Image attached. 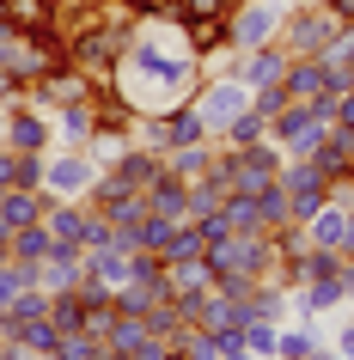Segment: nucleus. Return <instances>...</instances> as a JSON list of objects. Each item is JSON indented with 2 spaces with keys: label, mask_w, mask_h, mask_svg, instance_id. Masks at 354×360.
<instances>
[{
  "label": "nucleus",
  "mask_w": 354,
  "mask_h": 360,
  "mask_svg": "<svg viewBox=\"0 0 354 360\" xmlns=\"http://www.w3.org/2000/svg\"><path fill=\"white\" fill-rule=\"evenodd\" d=\"M116 86H122V98L134 104V116H159L171 110V104H189L196 98V86H202V61H196V49L184 43V31H177V19H159V25H141L129 43V56H122V68H116Z\"/></svg>",
  "instance_id": "nucleus-1"
},
{
  "label": "nucleus",
  "mask_w": 354,
  "mask_h": 360,
  "mask_svg": "<svg viewBox=\"0 0 354 360\" xmlns=\"http://www.w3.org/2000/svg\"><path fill=\"white\" fill-rule=\"evenodd\" d=\"M342 31V19H336L324 0H299V6H287V19H281V49L293 61H305V56H324L330 49V37Z\"/></svg>",
  "instance_id": "nucleus-2"
},
{
  "label": "nucleus",
  "mask_w": 354,
  "mask_h": 360,
  "mask_svg": "<svg viewBox=\"0 0 354 360\" xmlns=\"http://www.w3.org/2000/svg\"><path fill=\"white\" fill-rule=\"evenodd\" d=\"M324 134H330V122H324V110H317L312 98H287V110L269 122V141H275L287 159H312V153L324 147Z\"/></svg>",
  "instance_id": "nucleus-3"
},
{
  "label": "nucleus",
  "mask_w": 354,
  "mask_h": 360,
  "mask_svg": "<svg viewBox=\"0 0 354 360\" xmlns=\"http://www.w3.org/2000/svg\"><path fill=\"white\" fill-rule=\"evenodd\" d=\"M196 110H202V122L214 129V141H220L232 122H239L244 110H251V86H244L239 74H202V86H196V98H189Z\"/></svg>",
  "instance_id": "nucleus-4"
},
{
  "label": "nucleus",
  "mask_w": 354,
  "mask_h": 360,
  "mask_svg": "<svg viewBox=\"0 0 354 360\" xmlns=\"http://www.w3.org/2000/svg\"><path fill=\"white\" fill-rule=\"evenodd\" d=\"M98 165L86 159V147H49L43 153V195L49 202H86Z\"/></svg>",
  "instance_id": "nucleus-5"
},
{
  "label": "nucleus",
  "mask_w": 354,
  "mask_h": 360,
  "mask_svg": "<svg viewBox=\"0 0 354 360\" xmlns=\"http://www.w3.org/2000/svg\"><path fill=\"white\" fill-rule=\"evenodd\" d=\"M159 171H165V153H153V147H141V141H129V147L116 153V165L92 177V190H86V195H98V190H147Z\"/></svg>",
  "instance_id": "nucleus-6"
},
{
  "label": "nucleus",
  "mask_w": 354,
  "mask_h": 360,
  "mask_svg": "<svg viewBox=\"0 0 354 360\" xmlns=\"http://www.w3.org/2000/svg\"><path fill=\"white\" fill-rule=\"evenodd\" d=\"M0 141H6L13 153H49V147H56L49 110H37V104L13 98V104H6V122H0Z\"/></svg>",
  "instance_id": "nucleus-7"
},
{
  "label": "nucleus",
  "mask_w": 354,
  "mask_h": 360,
  "mask_svg": "<svg viewBox=\"0 0 354 360\" xmlns=\"http://www.w3.org/2000/svg\"><path fill=\"white\" fill-rule=\"evenodd\" d=\"M281 184H287V208H293L299 226H305V220L330 202V177H324L312 159H287V165H281Z\"/></svg>",
  "instance_id": "nucleus-8"
},
{
  "label": "nucleus",
  "mask_w": 354,
  "mask_h": 360,
  "mask_svg": "<svg viewBox=\"0 0 354 360\" xmlns=\"http://www.w3.org/2000/svg\"><path fill=\"white\" fill-rule=\"evenodd\" d=\"M281 19H287V6H269V0H239V13H232V49H263V43L281 37Z\"/></svg>",
  "instance_id": "nucleus-9"
},
{
  "label": "nucleus",
  "mask_w": 354,
  "mask_h": 360,
  "mask_svg": "<svg viewBox=\"0 0 354 360\" xmlns=\"http://www.w3.org/2000/svg\"><path fill=\"white\" fill-rule=\"evenodd\" d=\"M287 61H293V56H287L281 43H263V49H244V56L232 61V74L257 92V86H281V79H287Z\"/></svg>",
  "instance_id": "nucleus-10"
},
{
  "label": "nucleus",
  "mask_w": 354,
  "mask_h": 360,
  "mask_svg": "<svg viewBox=\"0 0 354 360\" xmlns=\"http://www.w3.org/2000/svg\"><path fill=\"white\" fill-rule=\"evenodd\" d=\"M122 281H129V250H116V245L86 250V275H80V287H92V293H116Z\"/></svg>",
  "instance_id": "nucleus-11"
},
{
  "label": "nucleus",
  "mask_w": 354,
  "mask_h": 360,
  "mask_svg": "<svg viewBox=\"0 0 354 360\" xmlns=\"http://www.w3.org/2000/svg\"><path fill=\"white\" fill-rule=\"evenodd\" d=\"M305 232H312V245H317V250H348L354 208H342V202H324V208L305 220Z\"/></svg>",
  "instance_id": "nucleus-12"
},
{
  "label": "nucleus",
  "mask_w": 354,
  "mask_h": 360,
  "mask_svg": "<svg viewBox=\"0 0 354 360\" xmlns=\"http://www.w3.org/2000/svg\"><path fill=\"white\" fill-rule=\"evenodd\" d=\"M49 129H56V147H86L98 129V110L92 98H80V104H61V110H49Z\"/></svg>",
  "instance_id": "nucleus-13"
},
{
  "label": "nucleus",
  "mask_w": 354,
  "mask_h": 360,
  "mask_svg": "<svg viewBox=\"0 0 354 360\" xmlns=\"http://www.w3.org/2000/svg\"><path fill=\"white\" fill-rule=\"evenodd\" d=\"M141 195H147V214H159V220H189V184H184V177L159 171Z\"/></svg>",
  "instance_id": "nucleus-14"
},
{
  "label": "nucleus",
  "mask_w": 354,
  "mask_h": 360,
  "mask_svg": "<svg viewBox=\"0 0 354 360\" xmlns=\"http://www.w3.org/2000/svg\"><path fill=\"white\" fill-rule=\"evenodd\" d=\"M86 220H92L86 202H49V208H43V226H49L56 245H80L86 250Z\"/></svg>",
  "instance_id": "nucleus-15"
},
{
  "label": "nucleus",
  "mask_w": 354,
  "mask_h": 360,
  "mask_svg": "<svg viewBox=\"0 0 354 360\" xmlns=\"http://www.w3.org/2000/svg\"><path fill=\"white\" fill-rule=\"evenodd\" d=\"M281 92L287 98H336V86H330V68H324L317 56H305V61H287Z\"/></svg>",
  "instance_id": "nucleus-16"
},
{
  "label": "nucleus",
  "mask_w": 354,
  "mask_h": 360,
  "mask_svg": "<svg viewBox=\"0 0 354 360\" xmlns=\"http://www.w3.org/2000/svg\"><path fill=\"white\" fill-rule=\"evenodd\" d=\"M312 165L330 177V184H342V177H354V134L348 129H330L324 134V147L312 153Z\"/></svg>",
  "instance_id": "nucleus-17"
},
{
  "label": "nucleus",
  "mask_w": 354,
  "mask_h": 360,
  "mask_svg": "<svg viewBox=\"0 0 354 360\" xmlns=\"http://www.w3.org/2000/svg\"><path fill=\"white\" fill-rule=\"evenodd\" d=\"M214 153H220V141L171 147V153H165V171H171V177H184V184H196V177H208V171H214Z\"/></svg>",
  "instance_id": "nucleus-18"
},
{
  "label": "nucleus",
  "mask_w": 354,
  "mask_h": 360,
  "mask_svg": "<svg viewBox=\"0 0 354 360\" xmlns=\"http://www.w3.org/2000/svg\"><path fill=\"white\" fill-rule=\"evenodd\" d=\"M43 208H49V195L43 190H0V220L19 232V226H37Z\"/></svg>",
  "instance_id": "nucleus-19"
},
{
  "label": "nucleus",
  "mask_w": 354,
  "mask_h": 360,
  "mask_svg": "<svg viewBox=\"0 0 354 360\" xmlns=\"http://www.w3.org/2000/svg\"><path fill=\"white\" fill-rule=\"evenodd\" d=\"M239 305H244V318H275V323H281V318H287V287L269 275V281H257Z\"/></svg>",
  "instance_id": "nucleus-20"
},
{
  "label": "nucleus",
  "mask_w": 354,
  "mask_h": 360,
  "mask_svg": "<svg viewBox=\"0 0 354 360\" xmlns=\"http://www.w3.org/2000/svg\"><path fill=\"white\" fill-rule=\"evenodd\" d=\"M110 300H116V311H122V318H147V311H159L171 293H159V287H147V281H122Z\"/></svg>",
  "instance_id": "nucleus-21"
},
{
  "label": "nucleus",
  "mask_w": 354,
  "mask_h": 360,
  "mask_svg": "<svg viewBox=\"0 0 354 360\" xmlns=\"http://www.w3.org/2000/svg\"><path fill=\"white\" fill-rule=\"evenodd\" d=\"M49 323H56L61 336H86V300H80V287L49 293Z\"/></svg>",
  "instance_id": "nucleus-22"
},
{
  "label": "nucleus",
  "mask_w": 354,
  "mask_h": 360,
  "mask_svg": "<svg viewBox=\"0 0 354 360\" xmlns=\"http://www.w3.org/2000/svg\"><path fill=\"white\" fill-rule=\"evenodd\" d=\"M226 184L220 177H214V171H208V177H196V184H189V220H208V214H220L226 208Z\"/></svg>",
  "instance_id": "nucleus-23"
},
{
  "label": "nucleus",
  "mask_w": 354,
  "mask_h": 360,
  "mask_svg": "<svg viewBox=\"0 0 354 360\" xmlns=\"http://www.w3.org/2000/svg\"><path fill=\"white\" fill-rule=\"evenodd\" d=\"M226 226H232V232H269V226H263V202H257V195H244V190H232V195H226Z\"/></svg>",
  "instance_id": "nucleus-24"
},
{
  "label": "nucleus",
  "mask_w": 354,
  "mask_h": 360,
  "mask_svg": "<svg viewBox=\"0 0 354 360\" xmlns=\"http://www.w3.org/2000/svg\"><path fill=\"white\" fill-rule=\"evenodd\" d=\"M312 348H317V330H312V323L281 318V348H275V360H305Z\"/></svg>",
  "instance_id": "nucleus-25"
},
{
  "label": "nucleus",
  "mask_w": 354,
  "mask_h": 360,
  "mask_svg": "<svg viewBox=\"0 0 354 360\" xmlns=\"http://www.w3.org/2000/svg\"><path fill=\"white\" fill-rule=\"evenodd\" d=\"M49 245H56V238H49V226H19L13 232V263H43V257H49Z\"/></svg>",
  "instance_id": "nucleus-26"
},
{
  "label": "nucleus",
  "mask_w": 354,
  "mask_h": 360,
  "mask_svg": "<svg viewBox=\"0 0 354 360\" xmlns=\"http://www.w3.org/2000/svg\"><path fill=\"white\" fill-rule=\"evenodd\" d=\"M244 348L257 360H275V348H281V323L275 318H244Z\"/></svg>",
  "instance_id": "nucleus-27"
},
{
  "label": "nucleus",
  "mask_w": 354,
  "mask_h": 360,
  "mask_svg": "<svg viewBox=\"0 0 354 360\" xmlns=\"http://www.w3.org/2000/svg\"><path fill=\"white\" fill-rule=\"evenodd\" d=\"M25 287H37V263H13V257H6V263H0V311L19 300Z\"/></svg>",
  "instance_id": "nucleus-28"
},
{
  "label": "nucleus",
  "mask_w": 354,
  "mask_h": 360,
  "mask_svg": "<svg viewBox=\"0 0 354 360\" xmlns=\"http://www.w3.org/2000/svg\"><path fill=\"white\" fill-rule=\"evenodd\" d=\"M257 202H263V226H269V232L293 220V208H287V184H281V177H275V184H263Z\"/></svg>",
  "instance_id": "nucleus-29"
},
{
  "label": "nucleus",
  "mask_w": 354,
  "mask_h": 360,
  "mask_svg": "<svg viewBox=\"0 0 354 360\" xmlns=\"http://www.w3.org/2000/svg\"><path fill=\"white\" fill-rule=\"evenodd\" d=\"M13 336H19L25 348H31V354H49V348L61 342V330H56L49 318H25V323H13Z\"/></svg>",
  "instance_id": "nucleus-30"
},
{
  "label": "nucleus",
  "mask_w": 354,
  "mask_h": 360,
  "mask_svg": "<svg viewBox=\"0 0 354 360\" xmlns=\"http://www.w3.org/2000/svg\"><path fill=\"white\" fill-rule=\"evenodd\" d=\"M257 141H269V122H263L257 110H244L239 122H232V129L220 134V147H257Z\"/></svg>",
  "instance_id": "nucleus-31"
},
{
  "label": "nucleus",
  "mask_w": 354,
  "mask_h": 360,
  "mask_svg": "<svg viewBox=\"0 0 354 360\" xmlns=\"http://www.w3.org/2000/svg\"><path fill=\"white\" fill-rule=\"evenodd\" d=\"M275 250H281V269H287V263H299V257L312 250V232L299 226V220H287V226H275Z\"/></svg>",
  "instance_id": "nucleus-32"
},
{
  "label": "nucleus",
  "mask_w": 354,
  "mask_h": 360,
  "mask_svg": "<svg viewBox=\"0 0 354 360\" xmlns=\"http://www.w3.org/2000/svg\"><path fill=\"white\" fill-rule=\"evenodd\" d=\"M6 318H13V323H25V318H49V293H43V287H25L19 300L6 305Z\"/></svg>",
  "instance_id": "nucleus-33"
},
{
  "label": "nucleus",
  "mask_w": 354,
  "mask_h": 360,
  "mask_svg": "<svg viewBox=\"0 0 354 360\" xmlns=\"http://www.w3.org/2000/svg\"><path fill=\"white\" fill-rule=\"evenodd\" d=\"M239 0H177V19H232Z\"/></svg>",
  "instance_id": "nucleus-34"
},
{
  "label": "nucleus",
  "mask_w": 354,
  "mask_h": 360,
  "mask_svg": "<svg viewBox=\"0 0 354 360\" xmlns=\"http://www.w3.org/2000/svg\"><path fill=\"white\" fill-rule=\"evenodd\" d=\"M98 354H104V342H92V336H61L49 348V360H98Z\"/></svg>",
  "instance_id": "nucleus-35"
},
{
  "label": "nucleus",
  "mask_w": 354,
  "mask_h": 360,
  "mask_svg": "<svg viewBox=\"0 0 354 360\" xmlns=\"http://www.w3.org/2000/svg\"><path fill=\"white\" fill-rule=\"evenodd\" d=\"M251 110H257L263 122H275V116L287 110V92H281V86H257V92H251Z\"/></svg>",
  "instance_id": "nucleus-36"
},
{
  "label": "nucleus",
  "mask_w": 354,
  "mask_h": 360,
  "mask_svg": "<svg viewBox=\"0 0 354 360\" xmlns=\"http://www.w3.org/2000/svg\"><path fill=\"white\" fill-rule=\"evenodd\" d=\"M330 129H348V134H354V92H336V104H330Z\"/></svg>",
  "instance_id": "nucleus-37"
},
{
  "label": "nucleus",
  "mask_w": 354,
  "mask_h": 360,
  "mask_svg": "<svg viewBox=\"0 0 354 360\" xmlns=\"http://www.w3.org/2000/svg\"><path fill=\"white\" fill-rule=\"evenodd\" d=\"M0 190H19V153L0 141Z\"/></svg>",
  "instance_id": "nucleus-38"
},
{
  "label": "nucleus",
  "mask_w": 354,
  "mask_h": 360,
  "mask_svg": "<svg viewBox=\"0 0 354 360\" xmlns=\"http://www.w3.org/2000/svg\"><path fill=\"white\" fill-rule=\"evenodd\" d=\"M336 354H348L354 360V311H348V323H342V330H336V342H330Z\"/></svg>",
  "instance_id": "nucleus-39"
},
{
  "label": "nucleus",
  "mask_w": 354,
  "mask_h": 360,
  "mask_svg": "<svg viewBox=\"0 0 354 360\" xmlns=\"http://www.w3.org/2000/svg\"><path fill=\"white\" fill-rule=\"evenodd\" d=\"M13 98H25V86H19V79H13V74H6V68H0V110H6Z\"/></svg>",
  "instance_id": "nucleus-40"
},
{
  "label": "nucleus",
  "mask_w": 354,
  "mask_h": 360,
  "mask_svg": "<svg viewBox=\"0 0 354 360\" xmlns=\"http://www.w3.org/2000/svg\"><path fill=\"white\" fill-rule=\"evenodd\" d=\"M220 360H257V354H251V348H232V354H220Z\"/></svg>",
  "instance_id": "nucleus-41"
},
{
  "label": "nucleus",
  "mask_w": 354,
  "mask_h": 360,
  "mask_svg": "<svg viewBox=\"0 0 354 360\" xmlns=\"http://www.w3.org/2000/svg\"><path fill=\"white\" fill-rule=\"evenodd\" d=\"M6 336H13V318H6V311H0V342H6Z\"/></svg>",
  "instance_id": "nucleus-42"
},
{
  "label": "nucleus",
  "mask_w": 354,
  "mask_h": 360,
  "mask_svg": "<svg viewBox=\"0 0 354 360\" xmlns=\"http://www.w3.org/2000/svg\"><path fill=\"white\" fill-rule=\"evenodd\" d=\"M165 360H189V354H184V348H171V354H165Z\"/></svg>",
  "instance_id": "nucleus-43"
},
{
  "label": "nucleus",
  "mask_w": 354,
  "mask_h": 360,
  "mask_svg": "<svg viewBox=\"0 0 354 360\" xmlns=\"http://www.w3.org/2000/svg\"><path fill=\"white\" fill-rule=\"evenodd\" d=\"M269 6H299V0H269Z\"/></svg>",
  "instance_id": "nucleus-44"
},
{
  "label": "nucleus",
  "mask_w": 354,
  "mask_h": 360,
  "mask_svg": "<svg viewBox=\"0 0 354 360\" xmlns=\"http://www.w3.org/2000/svg\"><path fill=\"white\" fill-rule=\"evenodd\" d=\"M348 92H354V74H348Z\"/></svg>",
  "instance_id": "nucleus-45"
},
{
  "label": "nucleus",
  "mask_w": 354,
  "mask_h": 360,
  "mask_svg": "<svg viewBox=\"0 0 354 360\" xmlns=\"http://www.w3.org/2000/svg\"><path fill=\"white\" fill-rule=\"evenodd\" d=\"M31 360H49V354H31Z\"/></svg>",
  "instance_id": "nucleus-46"
},
{
  "label": "nucleus",
  "mask_w": 354,
  "mask_h": 360,
  "mask_svg": "<svg viewBox=\"0 0 354 360\" xmlns=\"http://www.w3.org/2000/svg\"><path fill=\"white\" fill-rule=\"evenodd\" d=\"M348 311H354V300H348Z\"/></svg>",
  "instance_id": "nucleus-47"
}]
</instances>
